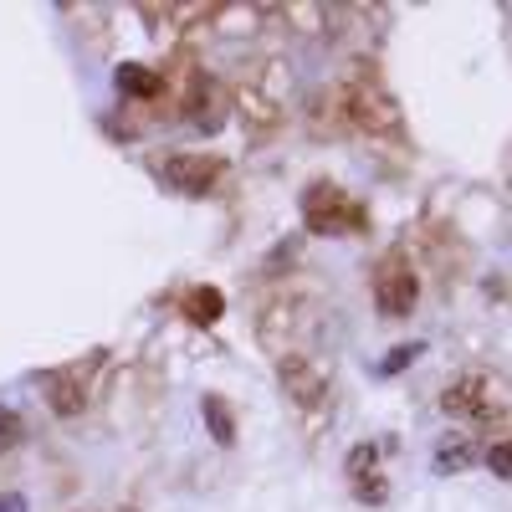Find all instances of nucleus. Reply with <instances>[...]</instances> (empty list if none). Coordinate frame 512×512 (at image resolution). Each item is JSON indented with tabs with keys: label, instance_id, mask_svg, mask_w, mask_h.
<instances>
[{
	"label": "nucleus",
	"instance_id": "11",
	"mask_svg": "<svg viewBox=\"0 0 512 512\" xmlns=\"http://www.w3.org/2000/svg\"><path fill=\"white\" fill-rule=\"evenodd\" d=\"M477 456V446L472 441H446L441 451H436V472H461L466 461Z\"/></svg>",
	"mask_w": 512,
	"mask_h": 512
},
{
	"label": "nucleus",
	"instance_id": "12",
	"mask_svg": "<svg viewBox=\"0 0 512 512\" xmlns=\"http://www.w3.org/2000/svg\"><path fill=\"white\" fill-rule=\"evenodd\" d=\"M21 436H26V420H21L16 410L0 405V456H6L11 446H21Z\"/></svg>",
	"mask_w": 512,
	"mask_h": 512
},
{
	"label": "nucleus",
	"instance_id": "2",
	"mask_svg": "<svg viewBox=\"0 0 512 512\" xmlns=\"http://www.w3.org/2000/svg\"><path fill=\"white\" fill-rule=\"evenodd\" d=\"M303 216L318 236H359L364 231V205H354L338 185H313L303 195Z\"/></svg>",
	"mask_w": 512,
	"mask_h": 512
},
{
	"label": "nucleus",
	"instance_id": "5",
	"mask_svg": "<svg viewBox=\"0 0 512 512\" xmlns=\"http://www.w3.org/2000/svg\"><path fill=\"white\" fill-rule=\"evenodd\" d=\"M379 451L374 446H359L354 456H349V477H354V492L364 497V502H384V482H379Z\"/></svg>",
	"mask_w": 512,
	"mask_h": 512
},
{
	"label": "nucleus",
	"instance_id": "8",
	"mask_svg": "<svg viewBox=\"0 0 512 512\" xmlns=\"http://www.w3.org/2000/svg\"><path fill=\"white\" fill-rule=\"evenodd\" d=\"M185 313H190L195 323H221V313H226V297H221L216 287H195V292L185 297Z\"/></svg>",
	"mask_w": 512,
	"mask_h": 512
},
{
	"label": "nucleus",
	"instance_id": "9",
	"mask_svg": "<svg viewBox=\"0 0 512 512\" xmlns=\"http://www.w3.org/2000/svg\"><path fill=\"white\" fill-rule=\"evenodd\" d=\"M118 88L134 93V98H154L159 93V77L149 67H139V62H128V67H118Z\"/></svg>",
	"mask_w": 512,
	"mask_h": 512
},
{
	"label": "nucleus",
	"instance_id": "1",
	"mask_svg": "<svg viewBox=\"0 0 512 512\" xmlns=\"http://www.w3.org/2000/svg\"><path fill=\"white\" fill-rule=\"evenodd\" d=\"M441 410L456 420H472V425H497L512 415V390L492 374H461L456 384H446Z\"/></svg>",
	"mask_w": 512,
	"mask_h": 512
},
{
	"label": "nucleus",
	"instance_id": "4",
	"mask_svg": "<svg viewBox=\"0 0 512 512\" xmlns=\"http://www.w3.org/2000/svg\"><path fill=\"white\" fill-rule=\"evenodd\" d=\"M221 159H210V154H169L159 164V175L169 180V190H180V195H210L221 180Z\"/></svg>",
	"mask_w": 512,
	"mask_h": 512
},
{
	"label": "nucleus",
	"instance_id": "3",
	"mask_svg": "<svg viewBox=\"0 0 512 512\" xmlns=\"http://www.w3.org/2000/svg\"><path fill=\"white\" fill-rule=\"evenodd\" d=\"M415 297H420V277L405 262V251L379 256V267H374V303H379V313L384 318H410Z\"/></svg>",
	"mask_w": 512,
	"mask_h": 512
},
{
	"label": "nucleus",
	"instance_id": "7",
	"mask_svg": "<svg viewBox=\"0 0 512 512\" xmlns=\"http://www.w3.org/2000/svg\"><path fill=\"white\" fill-rule=\"evenodd\" d=\"M47 395H52V410L57 415H77L82 405H88V395H82V384L72 374H52L47 379Z\"/></svg>",
	"mask_w": 512,
	"mask_h": 512
},
{
	"label": "nucleus",
	"instance_id": "14",
	"mask_svg": "<svg viewBox=\"0 0 512 512\" xmlns=\"http://www.w3.org/2000/svg\"><path fill=\"white\" fill-rule=\"evenodd\" d=\"M420 354V344H405V349H395V359H384V374H395V369H405L410 359Z\"/></svg>",
	"mask_w": 512,
	"mask_h": 512
},
{
	"label": "nucleus",
	"instance_id": "6",
	"mask_svg": "<svg viewBox=\"0 0 512 512\" xmlns=\"http://www.w3.org/2000/svg\"><path fill=\"white\" fill-rule=\"evenodd\" d=\"M282 384H287V390H297V400H303V405H318L323 400V379L303 359H287L282 364Z\"/></svg>",
	"mask_w": 512,
	"mask_h": 512
},
{
	"label": "nucleus",
	"instance_id": "15",
	"mask_svg": "<svg viewBox=\"0 0 512 512\" xmlns=\"http://www.w3.org/2000/svg\"><path fill=\"white\" fill-rule=\"evenodd\" d=\"M0 512H26V497L11 492V497H0Z\"/></svg>",
	"mask_w": 512,
	"mask_h": 512
},
{
	"label": "nucleus",
	"instance_id": "13",
	"mask_svg": "<svg viewBox=\"0 0 512 512\" xmlns=\"http://www.w3.org/2000/svg\"><path fill=\"white\" fill-rule=\"evenodd\" d=\"M487 466H492V472H497L502 482H512V436H507V441H497V446L487 451Z\"/></svg>",
	"mask_w": 512,
	"mask_h": 512
},
{
	"label": "nucleus",
	"instance_id": "10",
	"mask_svg": "<svg viewBox=\"0 0 512 512\" xmlns=\"http://www.w3.org/2000/svg\"><path fill=\"white\" fill-rule=\"evenodd\" d=\"M205 425H210V431H216V441H221V446H231V441H236V425H231V410H226V405H221L216 395L205 400Z\"/></svg>",
	"mask_w": 512,
	"mask_h": 512
}]
</instances>
